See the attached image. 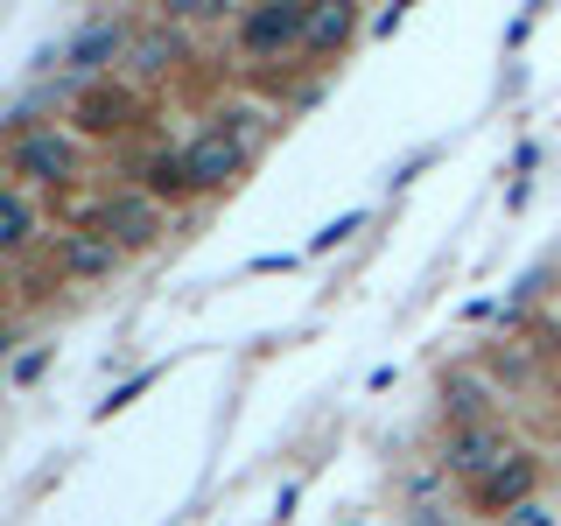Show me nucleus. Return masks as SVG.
Returning a JSON list of instances; mask_svg holds the SVG:
<instances>
[{
	"label": "nucleus",
	"mask_w": 561,
	"mask_h": 526,
	"mask_svg": "<svg viewBox=\"0 0 561 526\" xmlns=\"http://www.w3.org/2000/svg\"><path fill=\"white\" fill-rule=\"evenodd\" d=\"M309 28H316V8H288V0H280V8H253V14H245L239 43L253 49V57H280V49H295Z\"/></svg>",
	"instance_id": "nucleus-1"
},
{
	"label": "nucleus",
	"mask_w": 561,
	"mask_h": 526,
	"mask_svg": "<svg viewBox=\"0 0 561 526\" xmlns=\"http://www.w3.org/2000/svg\"><path fill=\"white\" fill-rule=\"evenodd\" d=\"M443 464L456 470V478H491V470L505 464V443H499V428H491V421H463V428L449 435Z\"/></svg>",
	"instance_id": "nucleus-2"
},
{
	"label": "nucleus",
	"mask_w": 561,
	"mask_h": 526,
	"mask_svg": "<svg viewBox=\"0 0 561 526\" xmlns=\"http://www.w3.org/2000/svg\"><path fill=\"white\" fill-rule=\"evenodd\" d=\"M239 162H245V148H239V140L204 134L197 148L183 155V183H190V190H218V183H232V175H239Z\"/></svg>",
	"instance_id": "nucleus-3"
},
{
	"label": "nucleus",
	"mask_w": 561,
	"mask_h": 526,
	"mask_svg": "<svg viewBox=\"0 0 561 526\" xmlns=\"http://www.w3.org/2000/svg\"><path fill=\"white\" fill-rule=\"evenodd\" d=\"M99 232L113 245H154L162 239V210H154V197H113L99 218Z\"/></svg>",
	"instance_id": "nucleus-4"
},
{
	"label": "nucleus",
	"mask_w": 561,
	"mask_h": 526,
	"mask_svg": "<svg viewBox=\"0 0 561 526\" xmlns=\"http://www.w3.org/2000/svg\"><path fill=\"white\" fill-rule=\"evenodd\" d=\"M14 175H22V183H64V175H70V148L57 134H22V140H14Z\"/></svg>",
	"instance_id": "nucleus-5"
},
{
	"label": "nucleus",
	"mask_w": 561,
	"mask_h": 526,
	"mask_svg": "<svg viewBox=\"0 0 561 526\" xmlns=\"http://www.w3.org/2000/svg\"><path fill=\"white\" fill-rule=\"evenodd\" d=\"M113 253H119V245L105 239V232H78V239L64 245V274H70V281H92V274H113Z\"/></svg>",
	"instance_id": "nucleus-6"
},
{
	"label": "nucleus",
	"mask_w": 561,
	"mask_h": 526,
	"mask_svg": "<svg viewBox=\"0 0 561 526\" xmlns=\"http://www.w3.org/2000/svg\"><path fill=\"white\" fill-rule=\"evenodd\" d=\"M526 491H534V464H526V456H505V464L484 478V505H519Z\"/></svg>",
	"instance_id": "nucleus-7"
},
{
	"label": "nucleus",
	"mask_w": 561,
	"mask_h": 526,
	"mask_svg": "<svg viewBox=\"0 0 561 526\" xmlns=\"http://www.w3.org/2000/svg\"><path fill=\"white\" fill-rule=\"evenodd\" d=\"M119 43H127L119 28H92V35H78V49H70V64H78V70H99V64L113 57Z\"/></svg>",
	"instance_id": "nucleus-8"
},
{
	"label": "nucleus",
	"mask_w": 561,
	"mask_h": 526,
	"mask_svg": "<svg viewBox=\"0 0 561 526\" xmlns=\"http://www.w3.org/2000/svg\"><path fill=\"white\" fill-rule=\"evenodd\" d=\"M0 218H8V232H0V245H28V225H35V210L22 197V183H8V204H0Z\"/></svg>",
	"instance_id": "nucleus-9"
},
{
	"label": "nucleus",
	"mask_w": 561,
	"mask_h": 526,
	"mask_svg": "<svg viewBox=\"0 0 561 526\" xmlns=\"http://www.w3.org/2000/svg\"><path fill=\"white\" fill-rule=\"evenodd\" d=\"M344 35H351V8H316V28H309L316 49H337Z\"/></svg>",
	"instance_id": "nucleus-10"
},
{
	"label": "nucleus",
	"mask_w": 561,
	"mask_h": 526,
	"mask_svg": "<svg viewBox=\"0 0 561 526\" xmlns=\"http://www.w3.org/2000/svg\"><path fill=\"white\" fill-rule=\"evenodd\" d=\"M84 127H92V134L127 127V99H119V92H113V99H105V92H99V99H84Z\"/></svg>",
	"instance_id": "nucleus-11"
},
{
	"label": "nucleus",
	"mask_w": 561,
	"mask_h": 526,
	"mask_svg": "<svg viewBox=\"0 0 561 526\" xmlns=\"http://www.w3.org/2000/svg\"><path fill=\"white\" fill-rule=\"evenodd\" d=\"M449 408L463 414V421H478V414H484V386L470 379V373H456V379H449Z\"/></svg>",
	"instance_id": "nucleus-12"
},
{
	"label": "nucleus",
	"mask_w": 561,
	"mask_h": 526,
	"mask_svg": "<svg viewBox=\"0 0 561 526\" xmlns=\"http://www.w3.org/2000/svg\"><path fill=\"white\" fill-rule=\"evenodd\" d=\"M134 57H140L134 70H169V57H175V43H140Z\"/></svg>",
	"instance_id": "nucleus-13"
},
{
	"label": "nucleus",
	"mask_w": 561,
	"mask_h": 526,
	"mask_svg": "<svg viewBox=\"0 0 561 526\" xmlns=\"http://www.w3.org/2000/svg\"><path fill=\"white\" fill-rule=\"evenodd\" d=\"M344 232H358V218H337V225H323V232H316V245H337Z\"/></svg>",
	"instance_id": "nucleus-14"
}]
</instances>
